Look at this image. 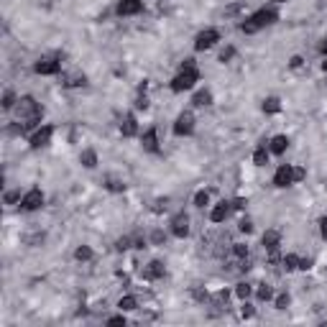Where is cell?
<instances>
[{"instance_id":"obj_24","label":"cell","mask_w":327,"mask_h":327,"mask_svg":"<svg viewBox=\"0 0 327 327\" xmlns=\"http://www.w3.org/2000/svg\"><path fill=\"white\" fill-rule=\"evenodd\" d=\"M256 299H258V302H268V299H274V289L268 286V284H258V289H256Z\"/></svg>"},{"instance_id":"obj_18","label":"cell","mask_w":327,"mask_h":327,"mask_svg":"<svg viewBox=\"0 0 327 327\" xmlns=\"http://www.w3.org/2000/svg\"><path fill=\"white\" fill-rule=\"evenodd\" d=\"M192 105L195 108H210L212 105V92L210 89H197L195 97H192Z\"/></svg>"},{"instance_id":"obj_20","label":"cell","mask_w":327,"mask_h":327,"mask_svg":"<svg viewBox=\"0 0 327 327\" xmlns=\"http://www.w3.org/2000/svg\"><path fill=\"white\" fill-rule=\"evenodd\" d=\"M118 309H120V312H133V309H138V299L133 297V294L120 297V299H118Z\"/></svg>"},{"instance_id":"obj_4","label":"cell","mask_w":327,"mask_h":327,"mask_svg":"<svg viewBox=\"0 0 327 327\" xmlns=\"http://www.w3.org/2000/svg\"><path fill=\"white\" fill-rule=\"evenodd\" d=\"M218 41H220V31L218 28H205V31H199L195 36V49L197 51H207V49L215 46Z\"/></svg>"},{"instance_id":"obj_19","label":"cell","mask_w":327,"mask_h":327,"mask_svg":"<svg viewBox=\"0 0 327 327\" xmlns=\"http://www.w3.org/2000/svg\"><path fill=\"white\" fill-rule=\"evenodd\" d=\"M80 164H82L85 169H95V166H97V151L85 149V151L80 153Z\"/></svg>"},{"instance_id":"obj_29","label":"cell","mask_w":327,"mask_h":327,"mask_svg":"<svg viewBox=\"0 0 327 327\" xmlns=\"http://www.w3.org/2000/svg\"><path fill=\"white\" fill-rule=\"evenodd\" d=\"M274 304H276V309H286L291 304V294H289V291H281V294L274 299Z\"/></svg>"},{"instance_id":"obj_7","label":"cell","mask_w":327,"mask_h":327,"mask_svg":"<svg viewBox=\"0 0 327 327\" xmlns=\"http://www.w3.org/2000/svg\"><path fill=\"white\" fill-rule=\"evenodd\" d=\"M251 21L258 28H266V26H274L279 21V10L276 8H258L256 13L251 16Z\"/></svg>"},{"instance_id":"obj_25","label":"cell","mask_w":327,"mask_h":327,"mask_svg":"<svg viewBox=\"0 0 327 327\" xmlns=\"http://www.w3.org/2000/svg\"><path fill=\"white\" fill-rule=\"evenodd\" d=\"M92 248H89V245H80V248H77V251H74V258H77V261H82V263H87V261H92Z\"/></svg>"},{"instance_id":"obj_26","label":"cell","mask_w":327,"mask_h":327,"mask_svg":"<svg viewBox=\"0 0 327 327\" xmlns=\"http://www.w3.org/2000/svg\"><path fill=\"white\" fill-rule=\"evenodd\" d=\"M281 263H284L286 271H297V268H299V256L297 253H289V256H284V261H281Z\"/></svg>"},{"instance_id":"obj_43","label":"cell","mask_w":327,"mask_h":327,"mask_svg":"<svg viewBox=\"0 0 327 327\" xmlns=\"http://www.w3.org/2000/svg\"><path fill=\"white\" fill-rule=\"evenodd\" d=\"M108 325H126V314L120 312V314H115V317H110Z\"/></svg>"},{"instance_id":"obj_34","label":"cell","mask_w":327,"mask_h":327,"mask_svg":"<svg viewBox=\"0 0 327 327\" xmlns=\"http://www.w3.org/2000/svg\"><path fill=\"white\" fill-rule=\"evenodd\" d=\"M233 56H235V46H225V49L220 51V62H222V64H228Z\"/></svg>"},{"instance_id":"obj_12","label":"cell","mask_w":327,"mask_h":327,"mask_svg":"<svg viewBox=\"0 0 327 327\" xmlns=\"http://www.w3.org/2000/svg\"><path fill=\"white\" fill-rule=\"evenodd\" d=\"M36 74H44V77H51V74H59L62 72V62L59 59H41L33 64Z\"/></svg>"},{"instance_id":"obj_38","label":"cell","mask_w":327,"mask_h":327,"mask_svg":"<svg viewBox=\"0 0 327 327\" xmlns=\"http://www.w3.org/2000/svg\"><path fill=\"white\" fill-rule=\"evenodd\" d=\"M238 230H240V233H245V235H251V233H253V222L248 220V218H243V220L238 222Z\"/></svg>"},{"instance_id":"obj_10","label":"cell","mask_w":327,"mask_h":327,"mask_svg":"<svg viewBox=\"0 0 327 327\" xmlns=\"http://www.w3.org/2000/svg\"><path fill=\"white\" fill-rule=\"evenodd\" d=\"M230 212H233V202L220 199L218 205L210 210V220H212V222H225V220L230 218Z\"/></svg>"},{"instance_id":"obj_48","label":"cell","mask_w":327,"mask_h":327,"mask_svg":"<svg viewBox=\"0 0 327 327\" xmlns=\"http://www.w3.org/2000/svg\"><path fill=\"white\" fill-rule=\"evenodd\" d=\"M245 205H248V202H245L243 197H238V199H233V210H245Z\"/></svg>"},{"instance_id":"obj_16","label":"cell","mask_w":327,"mask_h":327,"mask_svg":"<svg viewBox=\"0 0 327 327\" xmlns=\"http://www.w3.org/2000/svg\"><path fill=\"white\" fill-rule=\"evenodd\" d=\"M289 136H284V133H279V136H274L271 138V146H268V151L271 153H276V156H281V153H286V149H289Z\"/></svg>"},{"instance_id":"obj_13","label":"cell","mask_w":327,"mask_h":327,"mask_svg":"<svg viewBox=\"0 0 327 327\" xmlns=\"http://www.w3.org/2000/svg\"><path fill=\"white\" fill-rule=\"evenodd\" d=\"M141 146H143V151H149V153H159V131L156 128H149L141 136Z\"/></svg>"},{"instance_id":"obj_32","label":"cell","mask_w":327,"mask_h":327,"mask_svg":"<svg viewBox=\"0 0 327 327\" xmlns=\"http://www.w3.org/2000/svg\"><path fill=\"white\" fill-rule=\"evenodd\" d=\"M240 317H243V320H253V317H256V307H253V304L243 302V307H240Z\"/></svg>"},{"instance_id":"obj_47","label":"cell","mask_w":327,"mask_h":327,"mask_svg":"<svg viewBox=\"0 0 327 327\" xmlns=\"http://www.w3.org/2000/svg\"><path fill=\"white\" fill-rule=\"evenodd\" d=\"M302 64H304V59H302V56H291V62H289V66H291V69H299Z\"/></svg>"},{"instance_id":"obj_45","label":"cell","mask_w":327,"mask_h":327,"mask_svg":"<svg viewBox=\"0 0 327 327\" xmlns=\"http://www.w3.org/2000/svg\"><path fill=\"white\" fill-rule=\"evenodd\" d=\"M320 235L327 240V215H325V218H320Z\"/></svg>"},{"instance_id":"obj_51","label":"cell","mask_w":327,"mask_h":327,"mask_svg":"<svg viewBox=\"0 0 327 327\" xmlns=\"http://www.w3.org/2000/svg\"><path fill=\"white\" fill-rule=\"evenodd\" d=\"M268 3H286V0H268Z\"/></svg>"},{"instance_id":"obj_50","label":"cell","mask_w":327,"mask_h":327,"mask_svg":"<svg viewBox=\"0 0 327 327\" xmlns=\"http://www.w3.org/2000/svg\"><path fill=\"white\" fill-rule=\"evenodd\" d=\"M322 72H327V56H325V62H322Z\"/></svg>"},{"instance_id":"obj_6","label":"cell","mask_w":327,"mask_h":327,"mask_svg":"<svg viewBox=\"0 0 327 327\" xmlns=\"http://www.w3.org/2000/svg\"><path fill=\"white\" fill-rule=\"evenodd\" d=\"M51 138H54V126H39L28 136V143H31V149H44V146L51 143Z\"/></svg>"},{"instance_id":"obj_9","label":"cell","mask_w":327,"mask_h":327,"mask_svg":"<svg viewBox=\"0 0 327 327\" xmlns=\"http://www.w3.org/2000/svg\"><path fill=\"white\" fill-rule=\"evenodd\" d=\"M274 184L279 189H286V187L294 184V166L291 164H279L276 174H274Z\"/></svg>"},{"instance_id":"obj_2","label":"cell","mask_w":327,"mask_h":327,"mask_svg":"<svg viewBox=\"0 0 327 327\" xmlns=\"http://www.w3.org/2000/svg\"><path fill=\"white\" fill-rule=\"evenodd\" d=\"M199 82V69L197 66H189V69H179V74L172 80V92H187V89H192Z\"/></svg>"},{"instance_id":"obj_42","label":"cell","mask_w":327,"mask_h":327,"mask_svg":"<svg viewBox=\"0 0 327 327\" xmlns=\"http://www.w3.org/2000/svg\"><path fill=\"white\" fill-rule=\"evenodd\" d=\"M192 294H195L197 302H207V291H202V289H197V286L192 289Z\"/></svg>"},{"instance_id":"obj_21","label":"cell","mask_w":327,"mask_h":327,"mask_svg":"<svg viewBox=\"0 0 327 327\" xmlns=\"http://www.w3.org/2000/svg\"><path fill=\"white\" fill-rule=\"evenodd\" d=\"M261 108H263L266 115H276V112H281V100L271 95V97H266V100H263V105H261Z\"/></svg>"},{"instance_id":"obj_5","label":"cell","mask_w":327,"mask_h":327,"mask_svg":"<svg viewBox=\"0 0 327 327\" xmlns=\"http://www.w3.org/2000/svg\"><path fill=\"white\" fill-rule=\"evenodd\" d=\"M41 207H44V192L39 187L28 189L23 195V199H21V210H23V212H36Z\"/></svg>"},{"instance_id":"obj_35","label":"cell","mask_w":327,"mask_h":327,"mask_svg":"<svg viewBox=\"0 0 327 327\" xmlns=\"http://www.w3.org/2000/svg\"><path fill=\"white\" fill-rule=\"evenodd\" d=\"M151 243H153V245H164V243H166V233H164V230H153V233H151Z\"/></svg>"},{"instance_id":"obj_22","label":"cell","mask_w":327,"mask_h":327,"mask_svg":"<svg viewBox=\"0 0 327 327\" xmlns=\"http://www.w3.org/2000/svg\"><path fill=\"white\" fill-rule=\"evenodd\" d=\"M253 164L256 166H266L268 164V149L266 146H258V149L253 151Z\"/></svg>"},{"instance_id":"obj_39","label":"cell","mask_w":327,"mask_h":327,"mask_svg":"<svg viewBox=\"0 0 327 327\" xmlns=\"http://www.w3.org/2000/svg\"><path fill=\"white\" fill-rule=\"evenodd\" d=\"M136 108H138V110H149V97H146V92H138V97H136Z\"/></svg>"},{"instance_id":"obj_28","label":"cell","mask_w":327,"mask_h":327,"mask_svg":"<svg viewBox=\"0 0 327 327\" xmlns=\"http://www.w3.org/2000/svg\"><path fill=\"white\" fill-rule=\"evenodd\" d=\"M210 205V192H205V189H199L197 195H195V207H207Z\"/></svg>"},{"instance_id":"obj_8","label":"cell","mask_w":327,"mask_h":327,"mask_svg":"<svg viewBox=\"0 0 327 327\" xmlns=\"http://www.w3.org/2000/svg\"><path fill=\"white\" fill-rule=\"evenodd\" d=\"M169 230H172L174 238H187L189 235V215L187 212H176L169 222Z\"/></svg>"},{"instance_id":"obj_23","label":"cell","mask_w":327,"mask_h":327,"mask_svg":"<svg viewBox=\"0 0 327 327\" xmlns=\"http://www.w3.org/2000/svg\"><path fill=\"white\" fill-rule=\"evenodd\" d=\"M251 294H253V286L248 284V281H240V284L235 286V297H238L240 302H245V299L251 297Z\"/></svg>"},{"instance_id":"obj_31","label":"cell","mask_w":327,"mask_h":327,"mask_svg":"<svg viewBox=\"0 0 327 327\" xmlns=\"http://www.w3.org/2000/svg\"><path fill=\"white\" fill-rule=\"evenodd\" d=\"M5 205H16V202H18V205H21V199H23V197H21V189H10V192H5Z\"/></svg>"},{"instance_id":"obj_44","label":"cell","mask_w":327,"mask_h":327,"mask_svg":"<svg viewBox=\"0 0 327 327\" xmlns=\"http://www.w3.org/2000/svg\"><path fill=\"white\" fill-rule=\"evenodd\" d=\"M115 248H118V251H128V248H131V238H120L115 243Z\"/></svg>"},{"instance_id":"obj_30","label":"cell","mask_w":327,"mask_h":327,"mask_svg":"<svg viewBox=\"0 0 327 327\" xmlns=\"http://www.w3.org/2000/svg\"><path fill=\"white\" fill-rule=\"evenodd\" d=\"M85 85H87L85 74H74V77H69V80L64 82V87H85Z\"/></svg>"},{"instance_id":"obj_40","label":"cell","mask_w":327,"mask_h":327,"mask_svg":"<svg viewBox=\"0 0 327 327\" xmlns=\"http://www.w3.org/2000/svg\"><path fill=\"white\" fill-rule=\"evenodd\" d=\"M212 302H215L218 307H222V304H228V291H225V289H222V291H218V294L212 297Z\"/></svg>"},{"instance_id":"obj_14","label":"cell","mask_w":327,"mask_h":327,"mask_svg":"<svg viewBox=\"0 0 327 327\" xmlns=\"http://www.w3.org/2000/svg\"><path fill=\"white\" fill-rule=\"evenodd\" d=\"M120 133H123L126 138L138 136V120H136V115H133V112H128V115L123 118V123H120Z\"/></svg>"},{"instance_id":"obj_46","label":"cell","mask_w":327,"mask_h":327,"mask_svg":"<svg viewBox=\"0 0 327 327\" xmlns=\"http://www.w3.org/2000/svg\"><path fill=\"white\" fill-rule=\"evenodd\" d=\"M299 268H302V271H309V268H312V258H299Z\"/></svg>"},{"instance_id":"obj_37","label":"cell","mask_w":327,"mask_h":327,"mask_svg":"<svg viewBox=\"0 0 327 327\" xmlns=\"http://www.w3.org/2000/svg\"><path fill=\"white\" fill-rule=\"evenodd\" d=\"M108 189L110 192H126V184H123L120 179H108Z\"/></svg>"},{"instance_id":"obj_49","label":"cell","mask_w":327,"mask_h":327,"mask_svg":"<svg viewBox=\"0 0 327 327\" xmlns=\"http://www.w3.org/2000/svg\"><path fill=\"white\" fill-rule=\"evenodd\" d=\"M320 51H322V56H327V36H325L322 44H320Z\"/></svg>"},{"instance_id":"obj_1","label":"cell","mask_w":327,"mask_h":327,"mask_svg":"<svg viewBox=\"0 0 327 327\" xmlns=\"http://www.w3.org/2000/svg\"><path fill=\"white\" fill-rule=\"evenodd\" d=\"M13 112H16V118L23 120V123H28V120H41V118H44V108L36 103V97H33V95L18 97Z\"/></svg>"},{"instance_id":"obj_27","label":"cell","mask_w":327,"mask_h":327,"mask_svg":"<svg viewBox=\"0 0 327 327\" xmlns=\"http://www.w3.org/2000/svg\"><path fill=\"white\" fill-rule=\"evenodd\" d=\"M16 103H18L16 92H13V89H5V95H3V110H13Z\"/></svg>"},{"instance_id":"obj_17","label":"cell","mask_w":327,"mask_h":327,"mask_svg":"<svg viewBox=\"0 0 327 327\" xmlns=\"http://www.w3.org/2000/svg\"><path fill=\"white\" fill-rule=\"evenodd\" d=\"M261 243H263L266 251H279V245H281V233H279V230H266L263 238H261Z\"/></svg>"},{"instance_id":"obj_36","label":"cell","mask_w":327,"mask_h":327,"mask_svg":"<svg viewBox=\"0 0 327 327\" xmlns=\"http://www.w3.org/2000/svg\"><path fill=\"white\" fill-rule=\"evenodd\" d=\"M240 31H243V33H258L261 28H258L251 18H248V21H243V23H240Z\"/></svg>"},{"instance_id":"obj_33","label":"cell","mask_w":327,"mask_h":327,"mask_svg":"<svg viewBox=\"0 0 327 327\" xmlns=\"http://www.w3.org/2000/svg\"><path fill=\"white\" fill-rule=\"evenodd\" d=\"M233 256L235 258H248V245L245 243H233Z\"/></svg>"},{"instance_id":"obj_11","label":"cell","mask_w":327,"mask_h":327,"mask_svg":"<svg viewBox=\"0 0 327 327\" xmlns=\"http://www.w3.org/2000/svg\"><path fill=\"white\" fill-rule=\"evenodd\" d=\"M141 10H143V0H118L115 13L123 18V16H138Z\"/></svg>"},{"instance_id":"obj_3","label":"cell","mask_w":327,"mask_h":327,"mask_svg":"<svg viewBox=\"0 0 327 327\" xmlns=\"http://www.w3.org/2000/svg\"><path fill=\"white\" fill-rule=\"evenodd\" d=\"M192 133H195V115H192L189 110L179 112L176 120H174V136L184 138V136H192Z\"/></svg>"},{"instance_id":"obj_15","label":"cell","mask_w":327,"mask_h":327,"mask_svg":"<svg viewBox=\"0 0 327 327\" xmlns=\"http://www.w3.org/2000/svg\"><path fill=\"white\" fill-rule=\"evenodd\" d=\"M143 279H146V281L164 279V263H161V261H151L149 266L143 268Z\"/></svg>"},{"instance_id":"obj_41","label":"cell","mask_w":327,"mask_h":327,"mask_svg":"<svg viewBox=\"0 0 327 327\" xmlns=\"http://www.w3.org/2000/svg\"><path fill=\"white\" fill-rule=\"evenodd\" d=\"M304 176H307V169H304V166H294V182H302Z\"/></svg>"}]
</instances>
